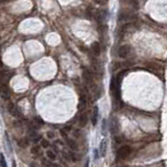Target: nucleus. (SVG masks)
Returning a JSON list of instances; mask_svg holds the SVG:
<instances>
[{"instance_id": "f8f14e48", "label": "nucleus", "mask_w": 167, "mask_h": 167, "mask_svg": "<svg viewBox=\"0 0 167 167\" xmlns=\"http://www.w3.org/2000/svg\"><path fill=\"white\" fill-rule=\"evenodd\" d=\"M86 105H87V98L85 96H82L81 97V99H79V109L81 110H83L86 108Z\"/></svg>"}, {"instance_id": "4be33fe9", "label": "nucleus", "mask_w": 167, "mask_h": 167, "mask_svg": "<svg viewBox=\"0 0 167 167\" xmlns=\"http://www.w3.org/2000/svg\"><path fill=\"white\" fill-rule=\"evenodd\" d=\"M47 137H48L49 139H52V138L54 137L53 133H52V132H48V133H47Z\"/></svg>"}, {"instance_id": "20e7f679", "label": "nucleus", "mask_w": 167, "mask_h": 167, "mask_svg": "<svg viewBox=\"0 0 167 167\" xmlns=\"http://www.w3.org/2000/svg\"><path fill=\"white\" fill-rule=\"evenodd\" d=\"M83 79L85 81V83L87 85H92L93 84V74L91 73L90 70H88V69H84L83 70Z\"/></svg>"}, {"instance_id": "aec40b11", "label": "nucleus", "mask_w": 167, "mask_h": 167, "mask_svg": "<svg viewBox=\"0 0 167 167\" xmlns=\"http://www.w3.org/2000/svg\"><path fill=\"white\" fill-rule=\"evenodd\" d=\"M41 145H42V147H44V148H47V147L49 146V143H48V141L45 140V139H42Z\"/></svg>"}, {"instance_id": "f257e3e1", "label": "nucleus", "mask_w": 167, "mask_h": 167, "mask_svg": "<svg viewBox=\"0 0 167 167\" xmlns=\"http://www.w3.org/2000/svg\"><path fill=\"white\" fill-rule=\"evenodd\" d=\"M120 79H121V77H119V75H118L117 77L112 79L111 84H110V90L117 100L120 98Z\"/></svg>"}, {"instance_id": "423d86ee", "label": "nucleus", "mask_w": 167, "mask_h": 167, "mask_svg": "<svg viewBox=\"0 0 167 167\" xmlns=\"http://www.w3.org/2000/svg\"><path fill=\"white\" fill-rule=\"evenodd\" d=\"M108 18V10H100L98 13H97V20H98L99 23H105V20Z\"/></svg>"}, {"instance_id": "5701e85b", "label": "nucleus", "mask_w": 167, "mask_h": 167, "mask_svg": "<svg viewBox=\"0 0 167 167\" xmlns=\"http://www.w3.org/2000/svg\"><path fill=\"white\" fill-rule=\"evenodd\" d=\"M61 134H62V136L64 137V138H66L67 137V133L65 132V130H61Z\"/></svg>"}, {"instance_id": "412c9836", "label": "nucleus", "mask_w": 167, "mask_h": 167, "mask_svg": "<svg viewBox=\"0 0 167 167\" xmlns=\"http://www.w3.org/2000/svg\"><path fill=\"white\" fill-rule=\"evenodd\" d=\"M69 155H70V157H71V159H72V161H76V157H75V155L72 153V151H70V153H69Z\"/></svg>"}, {"instance_id": "9d476101", "label": "nucleus", "mask_w": 167, "mask_h": 167, "mask_svg": "<svg viewBox=\"0 0 167 167\" xmlns=\"http://www.w3.org/2000/svg\"><path fill=\"white\" fill-rule=\"evenodd\" d=\"M118 128H119V126H118V122H117V120L114 118V119L112 120V122H111V131H112V133H113V134H116V133L118 132Z\"/></svg>"}, {"instance_id": "2eb2a0df", "label": "nucleus", "mask_w": 167, "mask_h": 167, "mask_svg": "<svg viewBox=\"0 0 167 167\" xmlns=\"http://www.w3.org/2000/svg\"><path fill=\"white\" fill-rule=\"evenodd\" d=\"M46 155H47V157H48V159L49 160H56V154L53 153L52 151H46Z\"/></svg>"}, {"instance_id": "0eeeda50", "label": "nucleus", "mask_w": 167, "mask_h": 167, "mask_svg": "<svg viewBox=\"0 0 167 167\" xmlns=\"http://www.w3.org/2000/svg\"><path fill=\"white\" fill-rule=\"evenodd\" d=\"M99 153H100V156L105 157V154H107V140H102L100 143V146H99Z\"/></svg>"}, {"instance_id": "7ed1b4c3", "label": "nucleus", "mask_w": 167, "mask_h": 167, "mask_svg": "<svg viewBox=\"0 0 167 167\" xmlns=\"http://www.w3.org/2000/svg\"><path fill=\"white\" fill-rule=\"evenodd\" d=\"M0 96H1V98H3L4 100L10 99V88H8L6 85L2 84L1 86H0Z\"/></svg>"}, {"instance_id": "a878e982", "label": "nucleus", "mask_w": 167, "mask_h": 167, "mask_svg": "<svg viewBox=\"0 0 167 167\" xmlns=\"http://www.w3.org/2000/svg\"><path fill=\"white\" fill-rule=\"evenodd\" d=\"M0 65H1V53H0Z\"/></svg>"}, {"instance_id": "b1692460", "label": "nucleus", "mask_w": 167, "mask_h": 167, "mask_svg": "<svg viewBox=\"0 0 167 167\" xmlns=\"http://www.w3.org/2000/svg\"><path fill=\"white\" fill-rule=\"evenodd\" d=\"M52 166H53V167H60V165H58V164H53Z\"/></svg>"}, {"instance_id": "a211bd4d", "label": "nucleus", "mask_w": 167, "mask_h": 167, "mask_svg": "<svg viewBox=\"0 0 167 167\" xmlns=\"http://www.w3.org/2000/svg\"><path fill=\"white\" fill-rule=\"evenodd\" d=\"M68 145L71 147L72 149H76L77 148V145L75 144V142L73 140H68Z\"/></svg>"}, {"instance_id": "4468645a", "label": "nucleus", "mask_w": 167, "mask_h": 167, "mask_svg": "<svg viewBox=\"0 0 167 167\" xmlns=\"http://www.w3.org/2000/svg\"><path fill=\"white\" fill-rule=\"evenodd\" d=\"M126 2H128L134 10H138L139 4H138V1H137V0H126Z\"/></svg>"}, {"instance_id": "393cba45", "label": "nucleus", "mask_w": 167, "mask_h": 167, "mask_svg": "<svg viewBox=\"0 0 167 167\" xmlns=\"http://www.w3.org/2000/svg\"><path fill=\"white\" fill-rule=\"evenodd\" d=\"M13 167H16V163L15 162H13Z\"/></svg>"}, {"instance_id": "6e6552de", "label": "nucleus", "mask_w": 167, "mask_h": 167, "mask_svg": "<svg viewBox=\"0 0 167 167\" xmlns=\"http://www.w3.org/2000/svg\"><path fill=\"white\" fill-rule=\"evenodd\" d=\"M92 51L95 56H99V53H100V51H101V47L98 42H94V43L92 44Z\"/></svg>"}, {"instance_id": "6ab92c4d", "label": "nucleus", "mask_w": 167, "mask_h": 167, "mask_svg": "<svg viewBox=\"0 0 167 167\" xmlns=\"http://www.w3.org/2000/svg\"><path fill=\"white\" fill-rule=\"evenodd\" d=\"M42 165H43L44 167H50V166H52V164L50 163V162H48V160L43 159L42 160Z\"/></svg>"}, {"instance_id": "ddd939ff", "label": "nucleus", "mask_w": 167, "mask_h": 167, "mask_svg": "<svg viewBox=\"0 0 167 167\" xmlns=\"http://www.w3.org/2000/svg\"><path fill=\"white\" fill-rule=\"evenodd\" d=\"M88 122V117H87L86 114H82L81 117H79V125L85 126Z\"/></svg>"}, {"instance_id": "f03ea898", "label": "nucleus", "mask_w": 167, "mask_h": 167, "mask_svg": "<svg viewBox=\"0 0 167 167\" xmlns=\"http://www.w3.org/2000/svg\"><path fill=\"white\" fill-rule=\"evenodd\" d=\"M131 153H132V148L128 145H123V146H121L118 149L117 155L120 159H125V158H128L131 155Z\"/></svg>"}, {"instance_id": "f3484780", "label": "nucleus", "mask_w": 167, "mask_h": 167, "mask_svg": "<svg viewBox=\"0 0 167 167\" xmlns=\"http://www.w3.org/2000/svg\"><path fill=\"white\" fill-rule=\"evenodd\" d=\"M39 153H40L39 146H33V148H31V154H33V155H39Z\"/></svg>"}, {"instance_id": "dca6fc26", "label": "nucleus", "mask_w": 167, "mask_h": 167, "mask_svg": "<svg viewBox=\"0 0 167 167\" xmlns=\"http://www.w3.org/2000/svg\"><path fill=\"white\" fill-rule=\"evenodd\" d=\"M0 166L1 167H7L5 162V158H4L3 154H0Z\"/></svg>"}, {"instance_id": "bb28decb", "label": "nucleus", "mask_w": 167, "mask_h": 167, "mask_svg": "<svg viewBox=\"0 0 167 167\" xmlns=\"http://www.w3.org/2000/svg\"><path fill=\"white\" fill-rule=\"evenodd\" d=\"M95 1H97V2H98V1H100V0H95Z\"/></svg>"}, {"instance_id": "1a4fd4ad", "label": "nucleus", "mask_w": 167, "mask_h": 167, "mask_svg": "<svg viewBox=\"0 0 167 167\" xmlns=\"http://www.w3.org/2000/svg\"><path fill=\"white\" fill-rule=\"evenodd\" d=\"M97 119H98V108L94 107V109H93V114H92V124L93 125H96Z\"/></svg>"}, {"instance_id": "9b49d317", "label": "nucleus", "mask_w": 167, "mask_h": 167, "mask_svg": "<svg viewBox=\"0 0 167 167\" xmlns=\"http://www.w3.org/2000/svg\"><path fill=\"white\" fill-rule=\"evenodd\" d=\"M28 144H29L28 139H26V138L20 139V140H19V142H18V145L20 147H22V148H26V147L28 146Z\"/></svg>"}, {"instance_id": "39448f33", "label": "nucleus", "mask_w": 167, "mask_h": 167, "mask_svg": "<svg viewBox=\"0 0 167 167\" xmlns=\"http://www.w3.org/2000/svg\"><path fill=\"white\" fill-rule=\"evenodd\" d=\"M130 52H131V47L128 45H124L119 48V50H118V56H119L120 58H126V56L130 54Z\"/></svg>"}]
</instances>
